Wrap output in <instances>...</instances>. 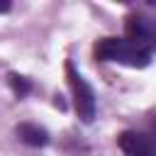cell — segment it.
<instances>
[{"mask_svg":"<svg viewBox=\"0 0 156 156\" xmlns=\"http://www.w3.org/2000/svg\"><path fill=\"white\" fill-rule=\"evenodd\" d=\"M93 56L105 63H122L129 68H144L151 63V54L136 49L124 37H102L93 46Z\"/></svg>","mask_w":156,"mask_h":156,"instance_id":"cell-1","label":"cell"},{"mask_svg":"<svg viewBox=\"0 0 156 156\" xmlns=\"http://www.w3.org/2000/svg\"><path fill=\"white\" fill-rule=\"evenodd\" d=\"M66 78H68V88H71V98H73V107H76V115L88 124L93 122L95 117V93L90 88V83L80 76V71L73 66V61H66Z\"/></svg>","mask_w":156,"mask_h":156,"instance_id":"cell-2","label":"cell"},{"mask_svg":"<svg viewBox=\"0 0 156 156\" xmlns=\"http://www.w3.org/2000/svg\"><path fill=\"white\" fill-rule=\"evenodd\" d=\"M124 39L136 49L154 56L156 51V20L144 12H129L124 17Z\"/></svg>","mask_w":156,"mask_h":156,"instance_id":"cell-3","label":"cell"},{"mask_svg":"<svg viewBox=\"0 0 156 156\" xmlns=\"http://www.w3.org/2000/svg\"><path fill=\"white\" fill-rule=\"evenodd\" d=\"M117 146L122 149L124 156H156V149L151 144V139L141 132L134 129H124L117 134Z\"/></svg>","mask_w":156,"mask_h":156,"instance_id":"cell-4","label":"cell"},{"mask_svg":"<svg viewBox=\"0 0 156 156\" xmlns=\"http://www.w3.org/2000/svg\"><path fill=\"white\" fill-rule=\"evenodd\" d=\"M15 134H17V139H20L22 144L34 146V149H39V146H46V144H49V132H46L44 127L34 124V122H22V124H17Z\"/></svg>","mask_w":156,"mask_h":156,"instance_id":"cell-5","label":"cell"},{"mask_svg":"<svg viewBox=\"0 0 156 156\" xmlns=\"http://www.w3.org/2000/svg\"><path fill=\"white\" fill-rule=\"evenodd\" d=\"M7 85L15 93V98H27L32 93V80L20 76V73H7Z\"/></svg>","mask_w":156,"mask_h":156,"instance_id":"cell-6","label":"cell"},{"mask_svg":"<svg viewBox=\"0 0 156 156\" xmlns=\"http://www.w3.org/2000/svg\"><path fill=\"white\" fill-rule=\"evenodd\" d=\"M10 10H12V2H7V0L0 2V15H2V12H10Z\"/></svg>","mask_w":156,"mask_h":156,"instance_id":"cell-7","label":"cell"}]
</instances>
